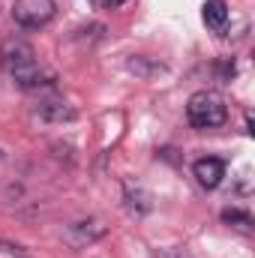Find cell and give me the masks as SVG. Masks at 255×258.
Returning <instances> with one entry per match:
<instances>
[{
    "instance_id": "1",
    "label": "cell",
    "mask_w": 255,
    "mask_h": 258,
    "mask_svg": "<svg viewBox=\"0 0 255 258\" xmlns=\"http://www.w3.org/2000/svg\"><path fill=\"white\" fill-rule=\"evenodd\" d=\"M186 120L192 129H219L228 123V105L216 90H195L186 102Z\"/></svg>"
},
{
    "instance_id": "2",
    "label": "cell",
    "mask_w": 255,
    "mask_h": 258,
    "mask_svg": "<svg viewBox=\"0 0 255 258\" xmlns=\"http://www.w3.org/2000/svg\"><path fill=\"white\" fill-rule=\"evenodd\" d=\"M57 15L54 0H12V21L21 30H42Z\"/></svg>"
},
{
    "instance_id": "3",
    "label": "cell",
    "mask_w": 255,
    "mask_h": 258,
    "mask_svg": "<svg viewBox=\"0 0 255 258\" xmlns=\"http://www.w3.org/2000/svg\"><path fill=\"white\" fill-rule=\"evenodd\" d=\"M108 234V225L102 222V219H96V216H90V219H78V222H72L69 228H66L63 240L69 249H87V246H93L96 240H102Z\"/></svg>"
},
{
    "instance_id": "4",
    "label": "cell",
    "mask_w": 255,
    "mask_h": 258,
    "mask_svg": "<svg viewBox=\"0 0 255 258\" xmlns=\"http://www.w3.org/2000/svg\"><path fill=\"white\" fill-rule=\"evenodd\" d=\"M225 171H228V165H225L222 156H201V159L192 162V177H195L198 186L207 189V192L219 189V183L225 180Z\"/></svg>"
},
{
    "instance_id": "5",
    "label": "cell",
    "mask_w": 255,
    "mask_h": 258,
    "mask_svg": "<svg viewBox=\"0 0 255 258\" xmlns=\"http://www.w3.org/2000/svg\"><path fill=\"white\" fill-rule=\"evenodd\" d=\"M33 60H36V51L24 36L15 33V36H6L0 42V63H3L6 72H12V69H18L24 63H33Z\"/></svg>"
},
{
    "instance_id": "6",
    "label": "cell",
    "mask_w": 255,
    "mask_h": 258,
    "mask_svg": "<svg viewBox=\"0 0 255 258\" xmlns=\"http://www.w3.org/2000/svg\"><path fill=\"white\" fill-rule=\"evenodd\" d=\"M9 75H12L15 87H21V90H42V87H51V84L57 81L54 72L45 69V66H39V60L18 66V69H12Z\"/></svg>"
},
{
    "instance_id": "7",
    "label": "cell",
    "mask_w": 255,
    "mask_h": 258,
    "mask_svg": "<svg viewBox=\"0 0 255 258\" xmlns=\"http://www.w3.org/2000/svg\"><path fill=\"white\" fill-rule=\"evenodd\" d=\"M36 114H39L42 120H48V123H72V120L78 117L75 105H69L63 96H45V99H39Z\"/></svg>"
},
{
    "instance_id": "8",
    "label": "cell",
    "mask_w": 255,
    "mask_h": 258,
    "mask_svg": "<svg viewBox=\"0 0 255 258\" xmlns=\"http://www.w3.org/2000/svg\"><path fill=\"white\" fill-rule=\"evenodd\" d=\"M201 18H204V24H207L213 33L225 36V30H228V18H231V9H228L225 0H204V6H201Z\"/></svg>"
},
{
    "instance_id": "9",
    "label": "cell",
    "mask_w": 255,
    "mask_h": 258,
    "mask_svg": "<svg viewBox=\"0 0 255 258\" xmlns=\"http://www.w3.org/2000/svg\"><path fill=\"white\" fill-rule=\"evenodd\" d=\"M126 201H129V207H132L135 213H147V210H150L147 195L141 192L138 186H132V180H126Z\"/></svg>"
},
{
    "instance_id": "10",
    "label": "cell",
    "mask_w": 255,
    "mask_h": 258,
    "mask_svg": "<svg viewBox=\"0 0 255 258\" xmlns=\"http://www.w3.org/2000/svg\"><path fill=\"white\" fill-rule=\"evenodd\" d=\"M222 219H225V222H237V225H240V228H246V231L252 228V216H249L246 210H237V207L222 210Z\"/></svg>"
},
{
    "instance_id": "11",
    "label": "cell",
    "mask_w": 255,
    "mask_h": 258,
    "mask_svg": "<svg viewBox=\"0 0 255 258\" xmlns=\"http://www.w3.org/2000/svg\"><path fill=\"white\" fill-rule=\"evenodd\" d=\"M156 258H192L186 249H177V246H165V249H159Z\"/></svg>"
},
{
    "instance_id": "12",
    "label": "cell",
    "mask_w": 255,
    "mask_h": 258,
    "mask_svg": "<svg viewBox=\"0 0 255 258\" xmlns=\"http://www.w3.org/2000/svg\"><path fill=\"white\" fill-rule=\"evenodd\" d=\"M123 3H129V0H105L108 9H117V6H123Z\"/></svg>"
},
{
    "instance_id": "13",
    "label": "cell",
    "mask_w": 255,
    "mask_h": 258,
    "mask_svg": "<svg viewBox=\"0 0 255 258\" xmlns=\"http://www.w3.org/2000/svg\"><path fill=\"white\" fill-rule=\"evenodd\" d=\"M0 159H3V150H0Z\"/></svg>"
}]
</instances>
